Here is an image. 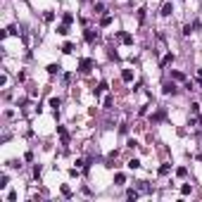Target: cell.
<instances>
[{"label": "cell", "mask_w": 202, "mask_h": 202, "mask_svg": "<svg viewBox=\"0 0 202 202\" xmlns=\"http://www.w3.org/2000/svg\"><path fill=\"white\" fill-rule=\"evenodd\" d=\"M83 36H86V41H88V43H93V41L98 38V33H95L93 29H86V33H83Z\"/></svg>", "instance_id": "277c9868"}, {"label": "cell", "mask_w": 202, "mask_h": 202, "mask_svg": "<svg viewBox=\"0 0 202 202\" xmlns=\"http://www.w3.org/2000/svg\"><path fill=\"white\" fill-rule=\"evenodd\" d=\"M114 181H117V186H124V181H126V176H124V174H117V176H114Z\"/></svg>", "instance_id": "7c38bea8"}, {"label": "cell", "mask_w": 202, "mask_h": 202, "mask_svg": "<svg viewBox=\"0 0 202 202\" xmlns=\"http://www.w3.org/2000/svg\"><path fill=\"white\" fill-rule=\"evenodd\" d=\"M71 50H74V43H64V45H62V52H67V55H69Z\"/></svg>", "instance_id": "8fae6325"}, {"label": "cell", "mask_w": 202, "mask_h": 202, "mask_svg": "<svg viewBox=\"0 0 202 202\" xmlns=\"http://www.w3.org/2000/svg\"><path fill=\"white\" fill-rule=\"evenodd\" d=\"M197 74H200V76H202V69H200V71H197Z\"/></svg>", "instance_id": "d4e9b609"}, {"label": "cell", "mask_w": 202, "mask_h": 202, "mask_svg": "<svg viewBox=\"0 0 202 202\" xmlns=\"http://www.w3.org/2000/svg\"><path fill=\"white\" fill-rule=\"evenodd\" d=\"M140 167V159H131L128 162V169H138Z\"/></svg>", "instance_id": "4fadbf2b"}, {"label": "cell", "mask_w": 202, "mask_h": 202, "mask_svg": "<svg viewBox=\"0 0 202 202\" xmlns=\"http://www.w3.org/2000/svg\"><path fill=\"white\" fill-rule=\"evenodd\" d=\"M105 90H107V83H105V81H100V83H98V88H95V95L105 93Z\"/></svg>", "instance_id": "9c48e42d"}, {"label": "cell", "mask_w": 202, "mask_h": 202, "mask_svg": "<svg viewBox=\"0 0 202 202\" xmlns=\"http://www.w3.org/2000/svg\"><path fill=\"white\" fill-rule=\"evenodd\" d=\"M93 12H95V14H102V12H105V5H102V3H98V5L93 7Z\"/></svg>", "instance_id": "5bb4252c"}, {"label": "cell", "mask_w": 202, "mask_h": 202, "mask_svg": "<svg viewBox=\"0 0 202 202\" xmlns=\"http://www.w3.org/2000/svg\"><path fill=\"white\" fill-rule=\"evenodd\" d=\"M60 64H48V74H60Z\"/></svg>", "instance_id": "ba28073f"}, {"label": "cell", "mask_w": 202, "mask_h": 202, "mask_svg": "<svg viewBox=\"0 0 202 202\" xmlns=\"http://www.w3.org/2000/svg\"><path fill=\"white\" fill-rule=\"evenodd\" d=\"M162 90H164V95H174V93H176V86L167 81V83H164V86H162Z\"/></svg>", "instance_id": "7a4b0ae2"}, {"label": "cell", "mask_w": 202, "mask_h": 202, "mask_svg": "<svg viewBox=\"0 0 202 202\" xmlns=\"http://www.w3.org/2000/svg\"><path fill=\"white\" fill-rule=\"evenodd\" d=\"M159 174H162V176L169 174V164H162V167H159Z\"/></svg>", "instance_id": "ffe728a7"}, {"label": "cell", "mask_w": 202, "mask_h": 202, "mask_svg": "<svg viewBox=\"0 0 202 202\" xmlns=\"http://www.w3.org/2000/svg\"><path fill=\"white\" fill-rule=\"evenodd\" d=\"M171 76H174L176 81H183V79H186V76H183V74H181V71H174V74H171Z\"/></svg>", "instance_id": "7402d4cb"}, {"label": "cell", "mask_w": 202, "mask_h": 202, "mask_svg": "<svg viewBox=\"0 0 202 202\" xmlns=\"http://www.w3.org/2000/svg\"><path fill=\"white\" fill-rule=\"evenodd\" d=\"M171 12H174V5H171V3H164V5H162V17H169Z\"/></svg>", "instance_id": "3957f363"}, {"label": "cell", "mask_w": 202, "mask_h": 202, "mask_svg": "<svg viewBox=\"0 0 202 202\" xmlns=\"http://www.w3.org/2000/svg\"><path fill=\"white\" fill-rule=\"evenodd\" d=\"M121 79H124L126 83H128V81H133V71H131V69H124V71H121Z\"/></svg>", "instance_id": "5b68a950"}, {"label": "cell", "mask_w": 202, "mask_h": 202, "mask_svg": "<svg viewBox=\"0 0 202 202\" xmlns=\"http://www.w3.org/2000/svg\"><path fill=\"white\" fill-rule=\"evenodd\" d=\"M62 195H64V197H71V190H69V186H62Z\"/></svg>", "instance_id": "d6986e66"}, {"label": "cell", "mask_w": 202, "mask_h": 202, "mask_svg": "<svg viewBox=\"0 0 202 202\" xmlns=\"http://www.w3.org/2000/svg\"><path fill=\"white\" fill-rule=\"evenodd\" d=\"M71 22H74V14H71V12H64V24H71Z\"/></svg>", "instance_id": "9a60e30c"}, {"label": "cell", "mask_w": 202, "mask_h": 202, "mask_svg": "<svg viewBox=\"0 0 202 202\" xmlns=\"http://www.w3.org/2000/svg\"><path fill=\"white\" fill-rule=\"evenodd\" d=\"M90 69H93V60H81V62H79V71H83V74H88Z\"/></svg>", "instance_id": "6da1fadb"}, {"label": "cell", "mask_w": 202, "mask_h": 202, "mask_svg": "<svg viewBox=\"0 0 202 202\" xmlns=\"http://www.w3.org/2000/svg\"><path fill=\"white\" fill-rule=\"evenodd\" d=\"M176 174H178V176L183 178V176H186V174H188V169H186V167H178V169H176Z\"/></svg>", "instance_id": "e0dca14e"}, {"label": "cell", "mask_w": 202, "mask_h": 202, "mask_svg": "<svg viewBox=\"0 0 202 202\" xmlns=\"http://www.w3.org/2000/svg\"><path fill=\"white\" fill-rule=\"evenodd\" d=\"M169 62H174V55H171V52H167V55H164V60H162L159 64H162V67H167Z\"/></svg>", "instance_id": "52a82bcc"}, {"label": "cell", "mask_w": 202, "mask_h": 202, "mask_svg": "<svg viewBox=\"0 0 202 202\" xmlns=\"http://www.w3.org/2000/svg\"><path fill=\"white\" fill-rule=\"evenodd\" d=\"M119 38H121L126 45H131V43H133V36H131V33H119Z\"/></svg>", "instance_id": "8992f818"}, {"label": "cell", "mask_w": 202, "mask_h": 202, "mask_svg": "<svg viewBox=\"0 0 202 202\" xmlns=\"http://www.w3.org/2000/svg\"><path fill=\"white\" fill-rule=\"evenodd\" d=\"M126 197H128V200H138V193H136V190H128Z\"/></svg>", "instance_id": "ac0fdd59"}, {"label": "cell", "mask_w": 202, "mask_h": 202, "mask_svg": "<svg viewBox=\"0 0 202 202\" xmlns=\"http://www.w3.org/2000/svg\"><path fill=\"white\" fill-rule=\"evenodd\" d=\"M112 24V17H102V26H109Z\"/></svg>", "instance_id": "603a6c76"}, {"label": "cell", "mask_w": 202, "mask_h": 202, "mask_svg": "<svg viewBox=\"0 0 202 202\" xmlns=\"http://www.w3.org/2000/svg\"><path fill=\"white\" fill-rule=\"evenodd\" d=\"M50 107L57 109V107H60V98H52V100H50Z\"/></svg>", "instance_id": "2e32d148"}, {"label": "cell", "mask_w": 202, "mask_h": 202, "mask_svg": "<svg viewBox=\"0 0 202 202\" xmlns=\"http://www.w3.org/2000/svg\"><path fill=\"white\" fill-rule=\"evenodd\" d=\"M200 88H202V76H200Z\"/></svg>", "instance_id": "cb8c5ba5"}, {"label": "cell", "mask_w": 202, "mask_h": 202, "mask_svg": "<svg viewBox=\"0 0 202 202\" xmlns=\"http://www.w3.org/2000/svg\"><path fill=\"white\" fill-rule=\"evenodd\" d=\"M57 33H60V36H67V33H69V26H67V24L57 26Z\"/></svg>", "instance_id": "30bf717a"}, {"label": "cell", "mask_w": 202, "mask_h": 202, "mask_svg": "<svg viewBox=\"0 0 202 202\" xmlns=\"http://www.w3.org/2000/svg\"><path fill=\"white\" fill-rule=\"evenodd\" d=\"M112 102H114V100H112V95H107V98H105V107H107V109L112 107Z\"/></svg>", "instance_id": "44dd1931"}]
</instances>
